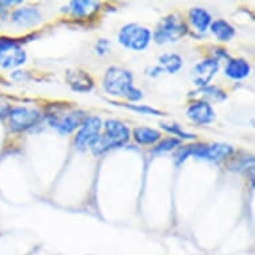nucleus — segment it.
I'll return each instance as SVG.
<instances>
[{
    "instance_id": "nucleus-13",
    "label": "nucleus",
    "mask_w": 255,
    "mask_h": 255,
    "mask_svg": "<svg viewBox=\"0 0 255 255\" xmlns=\"http://www.w3.org/2000/svg\"><path fill=\"white\" fill-rule=\"evenodd\" d=\"M66 80L70 87L76 92H88L94 87V80L87 72L82 70H70L66 74Z\"/></svg>"
},
{
    "instance_id": "nucleus-18",
    "label": "nucleus",
    "mask_w": 255,
    "mask_h": 255,
    "mask_svg": "<svg viewBox=\"0 0 255 255\" xmlns=\"http://www.w3.org/2000/svg\"><path fill=\"white\" fill-rule=\"evenodd\" d=\"M158 66L168 74H176L183 67V59L175 52H166L158 58Z\"/></svg>"
},
{
    "instance_id": "nucleus-9",
    "label": "nucleus",
    "mask_w": 255,
    "mask_h": 255,
    "mask_svg": "<svg viewBox=\"0 0 255 255\" xmlns=\"http://www.w3.org/2000/svg\"><path fill=\"white\" fill-rule=\"evenodd\" d=\"M219 70V60L215 58H209L197 63L191 70V79L194 84L198 87H206L209 86L214 76L217 75Z\"/></svg>"
},
{
    "instance_id": "nucleus-17",
    "label": "nucleus",
    "mask_w": 255,
    "mask_h": 255,
    "mask_svg": "<svg viewBox=\"0 0 255 255\" xmlns=\"http://www.w3.org/2000/svg\"><path fill=\"white\" fill-rule=\"evenodd\" d=\"M210 29L219 42H230L235 36V28L225 19H217L210 24Z\"/></svg>"
},
{
    "instance_id": "nucleus-1",
    "label": "nucleus",
    "mask_w": 255,
    "mask_h": 255,
    "mask_svg": "<svg viewBox=\"0 0 255 255\" xmlns=\"http://www.w3.org/2000/svg\"><path fill=\"white\" fill-rule=\"evenodd\" d=\"M105 91L113 97H123L130 102H139L143 98V92L134 86V76L126 68L113 66L103 78Z\"/></svg>"
},
{
    "instance_id": "nucleus-5",
    "label": "nucleus",
    "mask_w": 255,
    "mask_h": 255,
    "mask_svg": "<svg viewBox=\"0 0 255 255\" xmlns=\"http://www.w3.org/2000/svg\"><path fill=\"white\" fill-rule=\"evenodd\" d=\"M152 34L146 27L136 23H128L123 25L118 34V40L122 46L131 51L146 50L151 42Z\"/></svg>"
},
{
    "instance_id": "nucleus-15",
    "label": "nucleus",
    "mask_w": 255,
    "mask_h": 255,
    "mask_svg": "<svg viewBox=\"0 0 255 255\" xmlns=\"http://www.w3.org/2000/svg\"><path fill=\"white\" fill-rule=\"evenodd\" d=\"M188 19H190L191 25L201 34H205L206 31L210 28V24L213 23L211 13L207 9L202 8V7H194V8L190 9L188 11Z\"/></svg>"
},
{
    "instance_id": "nucleus-26",
    "label": "nucleus",
    "mask_w": 255,
    "mask_h": 255,
    "mask_svg": "<svg viewBox=\"0 0 255 255\" xmlns=\"http://www.w3.org/2000/svg\"><path fill=\"white\" fill-rule=\"evenodd\" d=\"M160 72H163V70L159 67V66H156V67L152 68V72H150L148 75H150V76H158L159 74H160Z\"/></svg>"
},
{
    "instance_id": "nucleus-22",
    "label": "nucleus",
    "mask_w": 255,
    "mask_h": 255,
    "mask_svg": "<svg viewBox=\"0 0 255 255\" xmlns=\"http://www.w3.org/2000/svg\"><path fill=\"white\" fill-rule=\"evenodd\" d=\"M160 127H162L164 131H167V132L174 135V136H179V140L180 139H184V140H193V139H195V135L188 134V132H186V131H183L180 128V126L175 125V123H172V125L162 123Z\"/></svg>"
},
{
    "instance_id": "nucleus-12",
    "label": "nucleus",
    "mask_w": 255,
    "mask_h": 255,
    "mask_svg": "<svg viewBox=\"0 0 255 255\" xmlns=\"http://www.w3.org/2000/svg\"><path fill=\"white\" fill-rule=\"evenodd\" d=\"M13 24L19 27H34L42 21V15L38 8L34 7H21L15 9L11 15Z\"/></svg>"
},
{
    "instance_id": "nucleus-14",
    "label": "nucleus",
    "mask_w": 255,
    "mask_h": 255,
    "mask_svg": "<svg viewBox=\"0 0 255 255\" xmlns=\"http://www.w3.org/2000/svg\"><path fill=\"white\" fill-rule=\"evenodd\" d=\"M251 67L250 63L246 59L237 58L229 59L226 67H225V75L229 76L233 80H242L250 75Z\"/></svg>"
},
{
    "instance_id": "nucleus-23",
    "label": "nucleus",
    "mask_w": 255,
    "mask_h": 255,
    "mask_svg": "<svg viewBox=\"0 0 255 255\" xmlns=\"http://www.w3.org/2000/svg\"><path fill=\"white\" fill-rule=\"evenodd\" d=\"M122 107H126V109L131 110V111H136V113H140L143 115H155V117H162L163 113L159 111V110L154 109V107H150V106H139V105H126V103H121Z\"/></svg>"
},
{
    "instance_id": "nucleus-11",
    "label": "nucleus",
    "mask_w": 255,
    "mask_h": 255,
    "mask_svg": "<svg viewBox=\"0 0 255 255\" xmlns=\"http://www.w3.org/2000/svg\"><path fill=\"white\" fill-rule=\"evenodd\" d=\"M27 60V54L19 44L5 47L0 50V67L3 68H16L24 64Z\"/></svg>"
},
{
    "instance_id": "nucleus-3",
    "label": "nucleus",
    "mask_w": 255,
    "mask_h": 255,
    "mask_svg": "<svg viewBox=\"0 0 255 255\" xmlns=\"http://www.w3.org/2000/svg\"><path fill=\"white\" fill-rule=\"evenodd\" d=\"M87 118V114L83 110L68 106H54V109L46 114L48 125L63 135L71 134L80 128V126L83 125Z\"/></svg>"
},
{
    "instance_id": "nucleus-16",
    "label": "nucleus",
    "mask_w": 255,
    "mask_h": 255,
    "mask_svg": "<svg viewBox=\"0 0 255 255\" xmlns=\"http://www.w3.org/2000/svg\"><path fill=\"white\" fill-rule=\"evenodd\" d=\"M132 138L138 144L142 146H148V144H155L162 139L160 131L151 128V127H136L132 131Z\"/></svg>"
},
{
    "instance_id": "nucleus-7",
    "label": "nucleus",
    "mask_w": 255,
    "mask_h": 255,
    "mask_svg": "<svg viewBox=\"0 0 255 255\" xmlns=\"http://www.w3.org/2000/svg\"><path fill=\"white\" fill-rule=\"evenodd\" d=\"M9 130L12 132H24L40 123L43 115L40 111L35 109H29L24 106H17L9 109L8 114Z\"/></svg>"
},
{
    "instance_id": "nucleus-20",
    "label": "nucleus",
    "mask_w": 255,
    "mask_h": 255,
    "mask_svg": "<svg viewBox=\"0 0 255 255\" xmlns=\"http://www.w3.org/2000/svg\"><path fill=\"white\" fill-rule=\"evenodd\" d=\"M180 146V140L176 138H166L162 139L156 146L152 148V154H164L168 151H172L175 147Z\"/></svg>"
},
{
    "instance_id": "nucleus-25",
    "label": "nucleus",
    "mask_w": 255,
    "mask_h": 255,
    "mask_svg": "<svg viewBox=\"0 0 255 255\" xmlns=\"http://www.w3.org/2000/svg\"><path fill=\"white\" fill-rule=\"evenodd\" d=\"M15 44H19V42L15 40V39H8V38L0 39V50H1V48H5V47L15 46Z\"/></svg>"
},
{
    "instance_id": "nucleus-21",
    "label": "nucleus",
    "mask_w": 255,
    "mask_h": 255,
    "mask_svg": "<svg viewBox=\"0 0 255 255\" xmlns=\"http://www.w3.org/2000/svg\"><path fill=\"white\" fill-rule=\"evenodd\" d=\"M201 92L203 94V97L213 99L215 102H223L227 99L226 92L222 91L219 87H214V86H206V87L201 88Z\"/></svg>"
},
{
    "instance_id": "nucleus-4",
    "label": "nucleus",
    "mask_w": 255,
    "mask_h": 255,
    "mask_svg": "<svg viewBox=\"0 0 255 255\" xmlns=\"http://www.w3.org/2000/svg\"><path fill=\"white\" fill-rule=\"evenodd\" d=\"M234 152V147L226 143H213V144H193V146L180 147L176 151V163H183L188 156L198 159H205L210 162H222L230 158Z\"/></svg>"
},
{
    "instance_id": "nucleus-19",
    "label": "nucleus",
    "mask_w": 255,
    "mask_h": 255,
    "mask_svg": "<svg viewBox=\"0 0 255 255\" xmlns=\"http://www.w3.org/2000/svg\"><path fill=\"white\" fill-rule=\"evenodd\" d=\"M97 3L95 1H90V0H87V1H80V0H78V1H71L70 3V9H71L72 16L75 17L88 16L94 9H97Z\"/></svg>"
},
{
    "instance_id": "nucleus-2",
    "label": "nucleus",
    "mask_w": 255,
    "mask_h": 255,
    "mask_svg": "<svg viewBox=\"0 0 255 255\" xmlns=\"http://www.w3.org/2000/svg\"><path fill=\"white\" fill-rule=\"evenodd\" d=\"M130 140V130L121 121L109 119L103 123V134L91 147L94 155H103L107 151L125 146Z\"/></svg>"
},
{
    "instance_id": "nucleus-10",
    "label": "nucleus",
    "mask_w": 255,
    "mask_h": 255,
    "mask_svg": "<svg viewBox=\"0 0 255 255\" xmlns=\"http://www.w3.org/2000/svg\"><path fill=\"white\" fill-rule=\"evenodd\" d=\"M186 115L190 121L197 125H209L215 119V113H214L213 107L206 101L193 102L188 106Z\"/></svg>"
},
{
    "instance_id": "nucleus-6",
    "label": "nucleus",
    "mask_w": 255,
    "mask_h": 255,
    "mask_svg": "<svg viewBox=\"0 0 255 255\" xmlns=\"http://www.w3.org/2000/svg\"><path fill=\"white\" fill-rule=\"evenodd\" d=\"M187 34V25L176 15H168L159 21L152 38L158 44L178 42Z\"/></svg>"
},
{
    "instance_id": "nucleus-24",
    "label": "nucleus",
    "mask_w": 255,
    "mask_h": 255,
    "mask_svg": "<svg viewBox=\"0 0 255 255\" xmlns=\"http://www.w3.org/2000/svg\"><path fill=\"white\" fill-rule=\"evenodd\" d=\"M110 47H111V43L107 39H99L95 44V51H97L98 55H106L107 52H110Z\"/></svg>"
},
{
    "instance_id": "nucleus-8",
    "label": "nucleus",
    "mask_w": 255,
    "mask_h": 255,
    "mask_svg": "<svg viewBox=\"0 0 255 255\" xmlns=\"http://www.w3.org/2000/svg\"><path fill=\"white\" fill-rule=\"evenodd\" d=\"M103 128L101 118L88 117L83 125L80 126L79 131L75 136V148L79 151H86L91 148L92 144L97 142L101 136V131Z\"/></svg>"
}]
</instances>
